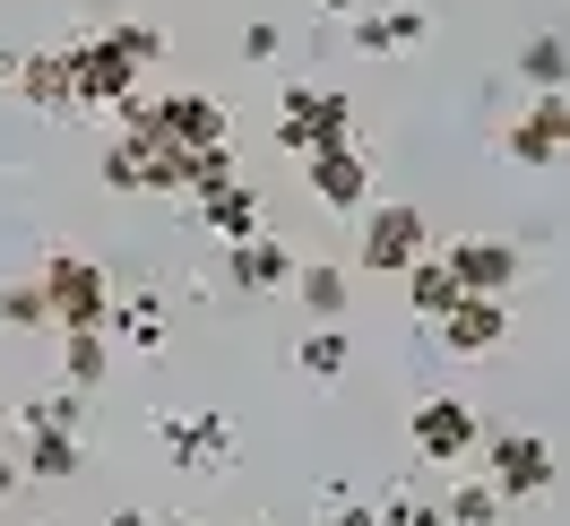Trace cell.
<instances>
[{
    "mask_svg": "<svg viewBox=\"0 0 570 526\" xmlns=\"http://www.w3.org/2000/svg\"><path fill=\"white\" fill-rule=\"evenodd\" d=\"M112 43H121V52H130V61H165V36H156V27H147V18H121V27H112Z\"/></svg>",
    "mask_w": 570,
    "mask_h": 526,
    "instance_id": "83f0119b",
    "label": "cell"
},
{
    "mask_svg": "<svg viewBox=\"0 0 570 526\" xmlns=\"http://www.w3.org/2000/svg\"><path fill=\"white\" fill-rule=\"evenodd\" d=\"M424 36H432V9H415V0L355 18V52H406V43H424Z\"/></svg>",
    "mask_w": 570,
    "mask_h": 526,
    "instance_id": "2e32d148",
    "label": "cell"
},
{
    "mask_svg": "<svg viewBox=\"0 0 570 526\" xmlns=\"http://www.w3.org/2000/svg\"><path fill=\"white\" fill-rule=\"evenodd\" d=\"M441 268H450V285H459V294L510 302V294H519V277H528V250H519V242H493V234H466V242L441 250Z\"/></svg>",
    "mask_w": 570,
    "mask_h": 526,
    "instance_id": "5b68a950",
    "label": "cell"
},
{
    "mask_svg": "<svg viewBox=\"0 0 570 526\" xmlns=\"http://www.w3.org/2000/svg\"><path fill=\"white\" fill-rule=\"evenodd\" d=\"M406 440H415L424 466H459V457L484 440V415H475L466 397H424V406L406 415Z\"/></svg>",
    "mask_w": 570,
    "mask_h": 526,
    "instance_id": "52a82bcc",
    "label": "cell"
},
{
    "mask_svg": "<svg viewBox=\"0 0 570 526\" xmlns=\"http://www.w3.org/2000/svg\"><path fill=\"white\" fill-rule=\"evenodd\" d=\"M328 526H381V509H372V500H337V518Z\"/></svg>",
    "mask_w": 570,
    "mask_h": 526,
    "instance_id": "4dcf8cb0",
    "label": "cell"
},
{
    "mask_svg": "<svg viewBox=\"0 0 570 526\" xmlns=\"http://www.w3.org/2000/svg\"><path fill=\"white\" fill-rule=\"evenodd\" d=\"M519 78H528L535 96H562V78H570V43L544 27V36H528L519 43Z\"/></svg>",
    "mask_w": 570,
    "mask_h": 526,
    "instance_id": "7402d4cb",
    "label": "cell"
},
{
    "mask_svg": "<svg viewBox=\"0 0 570 526\" xmlns=\"http://www.w3.org/2000/svg\"><path fill=\"white\" fill-rule=\"evenodd\" d=\"M372 509H381V526H441V509H432V500H406V492L372 500Z\"/></svg>",
    "mask_w": 570,
    "mask_h": 526,
    "instance_id": "f1b7e54d",
    "label": "cell"
},
{
    "mask_svg": "<svg viewBox=\"0 0 570 526\" xmlns=\"http://www.w3.org/2000/svg\"><path fill=\"white\" fill-rule=\"evenodd\" d=\"M346 328H312V337H303V346H294V371H303V380H346Z\"/></svg>",
    "mask_w": 570,
    "mask_h": 526,
    "instance_id": "cb8c5ba5",
    "label": "cell"
},
{
    "mask_svg": "<svg viewBox=\"0 0 570 526\" xmlns=\"http://www.w3.org/2000/svg\"><path fill=\"white\" fill-rule=\"evenodd\" d=\"M475 449H484V484L501 492V509L544 500V492H553V475H562V457H553V440H544V431H493V440H475Z\"/></svg>",
    "mask_w": 570,
    "mask_h": 526,
    "instance_id": "7a4b0ae2",
    "label": "cell"
},
{
    "mask_svg": "<svg viewBox=\"0 0 570 526\" xmlns=\"http://www.w3.org/2000/svg\"><path fill=\"white\" fill-rule=\"evenodd\" d=\"M18 105H36V112H78V78H70V43L61 52H27L18 61V87H9Z\"/></svg>",
    "mask_w": 570,
    "mask_h": 526,
    "instance_id": "4fadbf2b",
    "label": "cell"
},
{
    "mask_svg": "<svg viewBox=\"0 0 570 526\" xmlns=\"http://www.w3.org/2000/svg\"><path fill=\"white\" fill-rule=\"evenodd\" d=\"M78 415H87V397H78V388H43V397H27V406H18V431H78Z\"/></svg>",
    "mask_w": 570,
    "mask_h": 526,
    "instance_id": "d4e9b609",
    "label": "cell"
},
{
    "mask_svg": "<svg viewBox=\"0 0 570 526\" xmlns=\"http://www.w3.org/2000/svg\"><path fill=\"white\" fill-rule=\"evenodd\" d=\"M18 61H27V52H9V43H0V87H18Z\"/></svg>",
    "mask_w": 570,
    "mask_h": 526,
    "instance_id": "836d02e7",
    "label": "cell"
},
{
    "mask_svg": "<svg viewBox=\"0 0 570 526\" xmlns=\"http://www.w3.org/2000/svg\"><path fill=\"white\" fill-rule=\"evenodd\" d=\"M432 337H441V354H459V363H475V354H493L501 337H510V302H484V294H459L450 311L432 319Z\"/></svg>",
    "mask_w": 570,
    "mask_h": 526,
    "instance_id": "8fae6325",
    "label": "cell"
},
{
    "mask_svg": "<svg viewBox=\"0 0 570 526\" xmlns=\"http://www.w3.org/2000/svg\"><path fill=\"white\" fill-rule=\"evenodd\" d=\"M165 328H174V319H165L156 294H130V302H112V319H105V337H121L130 354H156V346H165Z\"/></svg>",
    "mask_w": 570,
    "mask_h": 526,
    "instance_id": "ffe728a7",
    "label": "cell"
},
{
    "mask_svg": "<svg viewBox=\"0 0 570 526\" xmlns=\"http://www.w3.org/2000/svg\"><path fill=\"white\" fill-rule=\"evenodd\" d=\"M190 216H199V225H208L225 250L250 242V234H268V225H259V190H250L243 173H234V181H216V190H199V199H190Z\"/></svg>",
    "mask_w": 570,
    "mask_h": 526,
    "instance_id": "7c38bea8",
    "label": "cell"
},
{
    "mask_svg": "<svg viewBox=\"0 0 570 526\" xmlns=\"http://www.w3.org/2000/svg\"><path fill=\"white\" fill-rule=\"evenodd\" d=\"M328 18H363V9H372V0H321Z\"/></svg>",
    "mask_w": 570,
    "mask_h": 526,
    "instance_id": "e575fe53",
    "label": "cell"
},
{
    "mask_svg": "<svg viewBox=\"0 0 570 526\" xmlns=\"http://www.w3.org/2000/svg\"><path fill=\"white\" fill-rule=\"evenodd\" d=\"M510 509H501V492L484 484V475H459L450 484V500H441V526H501Z\"/></svg>",
    "mask_w": 570,
    "mask_h": 526,
    "instance_id": "603a6c76",
    "label": "cell"
},
{
    "mask_svg": "<svg viewBox=\"0 0 570 526\" xmlns=\"http://www.w3.org/2000/svg\"><path fill=\"white\" fill-rule=\"evenodd\" d=\"M36 294H43V319H52L61 337H70V328H105L112 302H121L112 277L87 259V250H52V259L36 268Z\"/></svg>",
    "mask_w": 570,
    "mask_h": 526,
    "instance_id": "6da1fadb",
    "label": "cell"
},
{
    "mask_svg": "<svg viewBox=\"0 0 570 526\" xmlns=\"http://www.w3.org/2000/svg\"><path fill=\"white\" fill-rule=\"evenodd\" d=\"M450 302H459V285H450V268H441V250H424V259L406 268V311L432 328V319L450 311Z\"/></svg>",
    "mask_w": 570,
    "mask_h": 526,
    "instance_id": "44dd1931",
    "label": "cell"
},
{
    "mask_svg": "<svg viewBox=\"0 0 570 526\" xmlns=\"http://www.w3.org/2000/svg\"><path fill=\"white\" fill-rule=\"evenodd\" d=\"M70 78H78V112H121L139 96V61L112 43V27L87 36V43H70Z\"/></svg>",
    "mask_w": 570,
    "mask_h": 526,
    "instance_id": "8992f818",
    "label": "cell"
},
{
    "mask_svg": "<svg viewBox=\"0 0 570 526\" xmlns=\"http://www.w3.org/2000/svg\"><path fill=\"white\" fill-rule=\"evenodd\" d=\"M156 440H165V457H174L181 475H225V466H234V423L216 415V406H199V415H156Z\"/></svg>",
    "mask_w": 570,
    "mask_h": 526,
    "instance_id": "ba28073f",
    "label": "cell"
},
{
    "mask_svg": "<svg viewBox=\"0 0 570 526\" xmlns=\"http://www.w3.org/2000/svg\"><path fill=\"white\" fill-rule=\"evenodd\" d=\"M225 268H234V285H243V294H285L303 259H294V250L277 242V234H250V242H234V250H225Z\"/></svg>",
    "mask_w": 570,
    "mask_h": 526,
    "instance_id": "5bb4252c",
    "label": "cell"
},
{
    "mask_svg": "<svg viewBox=\"0 0 570 526\" xmlns=\"http://www.w3.org/2000/svg\"><path fill=\"white\" fill-rule=\"evenodd\" d=\"M105 371H112V337L105 328H70L61 337V388L87 397V388H105Z\"/></svg>",
    "mask_w": 570,
    "mask_h": 526,
    "instance_id": "d6986e66",
    "label": "cell"
},
{
    "mask_svg": "<svg viewBox=\"0 0 570 526\" xmlns=\"http://www.w3.org/2000/svg\"><path fill=\"white\" fill-rule=\"evenodd\" d=\"M216 181H234V147H181V199H199Z\"/></svg>",
    "mask_w": 570,
    "mask_h": 526,
    "instance_id": "484cf974",
    "label": "cell"
},
{
    "mask_svg": "<svg viewBox=\"0 0 570 526\" xmlns=\"http://www.w3.org/2000/svg\"><path fill=\"white\" fill-rule=\"evenodd\" d=\"M303 311H312V328H337L346 319V268L337 259H312V268H294V285H285Z\"/></svg>",
    "mask_w": 570,
    "mask_h": 526,
    "instance_id": "e0dca14e",
    "label": "cell"
},
{
    "mask_svg": "<svg viewBox=\"0 0 570 526\" xmlns=\"http://www.w3.org/2000/svg\"><path fill=\"white\" fill-rule=\"evenodd\" d=\"M78 466H87V449H78V431H27V449H18V475H36V484H70Z\"/></svg>",
    "mask_w": 570,
    "mask_h": 526,
    "instance_id": "ac0fdd59",
    "label": "cell"
},
{
    "mask_svg": "<svg viewBox=\"0 0 570 526\" xmlns=\"http://www.w3.org/2000/svg\"><path fill=\"white\" fill-rule=\"evenodd\" d=\"M96 173H105V190H121V199H147V181H156V139H147V130H112Z\"/></svg>",
    "mask_w": 570,
    "mask_h": 526,
    "instance_id": "9a60e30c",
    "label": "cell"
},
{
    "mask_svg": "<svg viewBox=\"0 0 570 526\" xmlns=\"http://www.w3.org/2000/svg\"><path fill=\"white\" fill-rule=\"evenodd\" d=\"M0 328H52V319H43V294H36V277L0 285Z\"/></svg>",
    "mask_w": 570,
    "mask_h": 526,
    "instance_id": "4316f807",
    "label": "cell"
},
{
    "mask_svg": "<svg viewBox=\"0 0 570 526\" xmlns=\"http://www.w3.org/2000/svg\"><path fill=\"white\" fill-rule=\"evenodd\" d=\"M424 250H432V225H424V208H415V199L363 208V242H355L363 268H381V277H406V268H415Z\"/></svg>",
    "mask_w": 570,
    "mask_h": 526,
    "instance_id": "277c9868",
    "label": "cell"
},
{
    "mask_svg": "<svg viewBox=\"0 0 570 526\" xmlns=\"http://www.w3.org/2000/svg\"><path fill=\"white\" fill-rule=\"evenodd\" d=\"M355 139V105L337 87H285L277 96V147L285 156H312V147H346Z\"/></svg>",
    "mask_w": 570,
    "mask_h": 526,
    "instance_id": "3957f363",
    "label": "cell"
},
{
    "mask_svg": "<svg viewBox=\"0 0 570 526\" xmlns=\"http://www.w3.org/2000/svg\"><path fill=\"white\" fill-rule=\"evenodd\" d=\"M277 52V27H243V61H268Z\"/></svg>",
    "mask_w": 570,
    "mask_h": 526,
    "instance_id": "f546056e",
    "label": "cell"
},
{
    "mask_svg": "<svg viewBox=\"0 0 570 526\" xmlns=\"http://www.w3.org/2000/svg\"><path fill=\"white\" fill-rule=\"evenodd\" d=\"M18 484H27V475H18V457L0 449V509H9V492H18Z\"/></svg>",
    "mask_w": 570,
    "mask_h": 526,
    "instance_id": "1f68e13d",
    "label": "cell"
},
{
    "mask_svg": "<svg viewBox=\"0 0 570 526\" xmlns=\"http://www.w3.org/2000/svg\"><path fill=\"white\" fill-rule=\"evenodd\" d=\"M303 181H312V199H321L328 216H363L372 208V156H363L355 139L346 147H312V156H303Z\"/></svg>",
    "mask_w": 570,
    "mask_h": 526,
    "instance_id": "9c48e42d",
    "label": "cell"
},
{
    "mask_svg": "<svg viewBox=\"0 0 570 526\" xmlns=\"http://www.w3.org/2000/svg\"><path fill=\"white\" fill-rule=\"evenodd\" d=\"M105 526H165V518H147V509H112Z\"/></svg>",
    "mask_w": 570,
    "mask_h": 526,
    "instance_id": "d6a6232c",
    "label": "cell"
},
{
    "mask_svg": "<svg viewBox=\"0 0 570 526\" xmlns=\"http://www.w3.org/2000/svg\"><path fill=\"white\" fill-rule=\"evenodd\" d=\"M501 147H510V165L553 173V165H562V147H570V105H562V96H535V105L501 130Z\"/></svg>",
    "mask_w": 570,
    "mask_h": 526,
    "instance_id": "30bf717a",
    "label": "cell"
}]
</instances>
